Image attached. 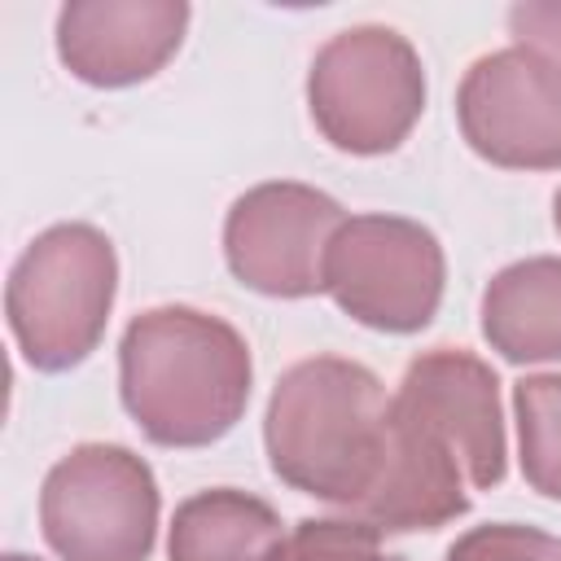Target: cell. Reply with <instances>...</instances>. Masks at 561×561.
I'll return each mask as SVG.
<instances>
[{
	"label": "cell",
	"instance_id": "14",
	"mask_svg": "<svg viewBox=\"0 0 561 561\" xmlns=\"http://www.w3.org/2000/svg\"><path fill=\"white\" fill-rule=\"evenodd\" d=\"M276 561H403V557L386 552L381 535L355 517H346V522L307 517L285 535Z\"/></svg>",
	"mask_w": 561,
	"mask_h": 561
},
{
	"label": "cell",
	"instance_id": "17",
	"mask_svg": "<svg viewBox=\"0 0 561 561\" xmlns=\"http://www.w3.org/2000/svg\"><path fill=\"white\" fill-rule=\"evenodd\" d=\"M552 224H557V232H561V188H557V197H552Z\"/></svg>",
	"mask_w": 561,
	"mask_h": 561
},
{
	"label": "cell",
	"instance_id": "5",
	"mask_svg": "<svg viewBox=\"0 0 561 561\" xmlns=\"http://www.w3.org/2000/svg\"><path fill=\"white\" fill-rule=\"evenodd\" d=\"M39 526L61 561H149L158 535L153 469L118 443H79L44 478Z\"/></svg>",
	"mask_w": 561,
	"mask_h": 561
},
{
	"label": "cell",
	"instance_id": "7",
	"mask_svg": "<svg viewBox=\"0 0 561 561\" xmlns=\"http://www.w3.org/2000/svg\"><path fill=\"white\" fill-rule=\"evenodd\" d=\"M456 118L478 158L508 171H561V66L535 48L478 57L456 92Z\"/></svg>",
	"mask_w": 561,
	"mask_h": 561
},
{
	"label": "cell",
	"instance_id": "9",
	"mask_svg": "<svg viewBox=\"0 0 561 561\" xmlns=\"http://www.w3.org/2000/svg\"><path fill=\"white\" fill-rule=\"evenodd\" d=\"M394 403L425 425L465 469L478 491L504 482V416H500V381L491 364L469 351L434 346L416 355L399 381Z\"/></svg>",
	"mask_w": 561,
	"mask_h": 561
},
{
	"label": "cell",
	"instance_id": "16",
	"mask_svg": "<svg viewBox=\"0 0 561 561\" xmlns=\"http://www.w3.org/2000/svg\"><path fill=\"white\" fill-rule=\"evenodd\" d=\"M508 31L522 48L543 53L561 66V0H526L508 9Z\"/></svg>",
	"mask_w": 561,
	"mask_h": 561
},
{
	"label": "cell",
	"instance_id": "8",
	"mask_svg": "<svg viewBox=\"0 0 561 561\" xmlns=\"http://www.w3.org/2000/svg\"><path fill=\"white\" fill-rule=\"evenodd\" d=\"M346 224L342 206L294 180L254 184L224 219L228 272L267 298H307L324 289V250Z\"/></svg>",
	"mask_w": 561,
	"mask_h": 561
},
{
	"label": "cell",
	"instance_id": "3",
	"mask_svg": "<svg viewBox=\"0 0 561 561\" xmlns=\"http://www.w3.org/2000/svg\"><path fill=\"white\" fill-rule=\"evenodd\" d=\"M114 289L118 259L101 228L53 224L39 232L4 285V316L22 359L39 373L83 364L110 324Z\"/></svg>",
	"mask_w": 561,
	"mask_h": 561
},
{
	"label": "cell",
	"instance_id": "10",
	"mask_svg": "<svg viewBox=\"0 0 561 561\" xmlns=\"http://www.w3.org/2000/svg\"><path fill=\"white\" fill-rule=\"evenodd\" d=\"M184 26V0H75L57 13V57L92 88H131L175 57Z\"/></svg>",
	"mask_w": 561,
	"mask_h": 561
},
{
	"label": "cell",
	"instance_id": "4",
	"mask_svg": "<svg viewBox=\"0 0 561 561\" xmlns=\"http://www.w3.org/2000/svg\"><path fill=\"white\" fill-rule=\"evenodd\" d=\"M307 105L333 149L355 158L390 153L425 110L421 57L390 26H351L316 53Z\"/></svg>",
	"mask_w": 561,
	"mask_h": 561
},
{
	"label": "cell",
	"instance_id": "11",
	"mask_svg": "<svg viewBox=\"0 0 561 561\" xmlns=\"http://www.w3.org/2000/svg\"><path fill=\"white\" fill-rule=\"evenodd\" d=\"M482 333L508 364L561 359V259L535 254L500 267L482 294Z\"/></svg>",
	"mask_w": 561,
	"mask_h": 561
},
{
	"label": "cell",
	"instance_id": "6",
	"mask_svg": "<svg viewBox=\"0 0 561 561\" xmlns=\"http://www.w3.org/2000/svg\"><path fill=\"white\" fill-rule=\"evenodd\" d=\"M438 237L403 215H351L324 250V294L364 329L416 333L443 302Z\"/></svg>",
	"mask_w": 561,
	"mask_h": 561
},
{
	"label": "cell",
	"instance_id": "1",
	"mask_svg": "<svg viewBox=\"0 0 561 561\" xmlns=\"http://www.w3.org/2000/svg\"><path fill=\"white\" fill-rule=\"evenodd\" d=\"M263 443L285 486L346 508L377 535L434 530L469 513L460 460L355 359L294 364L267 399Z\"/></svg>",
	"mask_w": 561,
	"mask_h": 561
},
{
	"label": "cell",
	"instance_id": "18",
	"mask_svg": "<svg viewBox=\"0 0 561 561\" xmlns=\"http://www.w3.org/2000/svg\"><path fill=\"white\" fill-rule=\"evenodd\" d=\"M4 561H31V557H22V552H9V557H4Z\"/></svg>",
	"mask_w": 561,
	"mask_h": 561
},
{
	"label": "cell",
	"instance_id": "2",
	"mask_svg": "<svg viewBox=\"0 0 561 561\" xmlns=\"http://www.w3.org/2000/svg\"><path fill=\"white\" fill-rule=\"evenodd\" d=\"M245 337L197 307L140 311L118 346L123 408L158 447L219 443L250 403Z\"/></svg>",
	"mask_w": 561,
	"mask_h": 561
},
{
	"label": "cell",
	"instance_id": "15",
	"mask_svg": "<svg viewBox=\"0 0 561 561\" xmlns=\"http://www.w3.org/2000/svg\"><path fill=\"white\" fill-rule=\"evenodd\" d=\"M443 561H561V539L517 522H491L465 530Z\"/></svg>",
	"mask_w": 561,
	"mask_h": 561
},
{
	"label": "cell",
	"instance_id": "12",
	"mask_svg": "<svg viewBox=\"0 0 561 561\" xmlns=\"http://www.w3.org/2000/svg\"><path fill=\"white\" fill-rule=\"evenodd\" d=\"M285 543L267 500L215 486L188 495L171 517V561H276Z\"/></svg>",
	"mask_w": 561,
	"mask_h": 561
},
{
	"label": "cell",
	"instance_id": "13",
	"mask_svg": "<svg viewBox=\"0 0 561 561\" xmlns=\"http://www.w3.org/2000/svg\"><path fill=\"white\" fill-rule=\"evenodd\" d=\"M513 408L526 482L561 500V377H522L513 386Z\"/></svg>",
	"mask_w": 561,
	"mask_h": 561
}]
</instances>
